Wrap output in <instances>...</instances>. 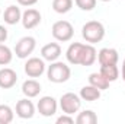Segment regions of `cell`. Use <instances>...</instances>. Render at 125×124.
Segmentation results:
<instances>
[{
  "mask_svg": "<svg viewBox=\"0 0 125 124\" xmlns=\"http://www.w3.org/2000/svg\"><path fill=\"white\" fill-rule=\"evenodd\" d=\"M71 70L70 67L62 62H51V64L47 69V77L52 83H64L70 79Z\"/></svg>",
  "mask_w": 125,
  "mask_h": 124,
  "instance_id": "cell-1",
  "label": "cell"
},
{
  "mask_svg": "<svg viewBox=\"0 0 125 124\" xmlns=\"http://www.w3.org/2000/svg\"><path fill=\"white\" fill-rule=\"evenodd\" d=\"M82 37L84 38L86 42L90 44L100 42L105 37V26L97 21H89L82 28Z\"/></svg>",
  "mask_w": 125,
  "mask_h": 124,
  "instance_id": "cell-2",
  "label": "cell"
},
{
  "mask_svg": "<svg viewBox=\"0 0 125 124\" xmlns=\"http://www.w3.org/2000/svg\"><path fill=\"white\" fill-rule=\"evenodd\" d=\"M51 34L52 37L60 41V42H67L73 38L74 35V28L68 21H57L52 28H51Z\"/></svg>",
  "mask_w": 125,
  "mask_h": 124,
  "instance_id": "cell-3",
  "label": "cell"
},
{
  "mask_svg": "<svg viewBox=\"0 0 125 124\" xmlns=\"http://www.w3.org/2000/svg\"><path fill=\"white\" fill-rule=\"evenodd\" d=\"M60 107H61V111L64 114L71 115V114H74V112H77L80 110L82 98L73 92H67L60 98Z\"/></svg>",
  "mask_w": 125,
  "mask_h": 124,
  "instance_id": "cell-4",
  "label": "cell"
},
{
  "mask_svg": "<svg viewBox=\"0 0 125 124\" xmlns=\"http://www.w3.org/2000/svg\"><path fill=\"white\" fill-rule=\"evenodd\" d=\"M35 47H36V41L33 37H23L16 42L15 54L19 59H28V56H31L33 53Z\"/></svg>",
  "mask_w": 125,
  "mask_h": 124,
  "instance_id": "cell-5",
  "label": "cell"
},
{
  "mask_svg": "<svg viewBox=\"0 0 125 124\" xmlns=\"http://www.w3.org/2000/svg\"><path fill=\"white\" fill-rule=\"evenodd\" d=\"M38 112L44 117H51L57 112V108H58V104H57V99L52 98V96H42L39 101H38Z\"/></svg>",
  "mask_w": 125,
  "mask_h": 124,
  "instance_id": "cell-6",
  "label": "cell"
},
{
  "mask_svg": "<svg viewBox=\"0 0 125 124\" xmlns=\"http://www.w3.org/2000/svg\"><path fill=\"white\" fill-rule=\"evenodd\" d=\"M44 72H45V63L42 59L31 57L25 63V73L29 77H39Z\"/></svg>",
  "mask_w": 125,
  "mask_h": 124,
  "instance_id": "cell-7",
  "label": "cell"
},
{
  "mask_svg": "<svg viewBox=\"0 0 125 124\" xmlns=\"http://www.w3.org/2000/svg\"><path fill=\"white\" fill-rule=\"evenodd\" d=\"M35 114V105L32 104V101H29V98H25V99H19L16 102V115L23 118V120H28L32 118Z\"/></svg>",
  "mask_w": 125,
  "mask_h": 124,
  "instance_id": "cell-8",
  "label": "cell"
},
{
  "mask_svg": "<svg viewBox=\"0 0 125 124\" xmlns=\"http://www.w3.org/2000/svg\"><path fill=\"white\" fill-rule=\"evenodd\" d=\"M22 25L25 29H33L41 24V13L36 9H26L22 13Z\"/></svg>",
  "mask_w": 125,
  "mask_h": 124,
  "instance_id": "cell-9",
  "label": "cell"
},
{
  "mask_svg": "<svg viewBox=\"0 0 125 124\" xmlns=\"http://www.w3.org/2000/svg\"><path fill=\"white\" fill-rule=\"evenodd\" d=\"M18 82V74L13 69L3 67L0 69V88L1 89H10L16 85Z\"/></svg>",
  "mask_w": 125,
  "mask_h": 124,
  "instance_id": "cell-10",
  "label": "cell"
},
{
  "mask_svg": "<svg viewBox=\"0 0 125 124\" xmlns=\"http://www.w3.org/2000/svg\"><path fill=\"white\" fill-rule=\"evenodd\" d=\"M83 48H84V44H80V42H73L70 44V47L67 48L65 51V57H67V62L70 64H80L82 62V56H83Z\"/></svg>",
  "mask_w": 125,
  "mask_h": 124,
  "instance_id": "cell-11",
  "label": "cell"
},
{
  "mask_svg": "<svg viewBox=\"0 0 125 124\" xmlns=\"http://www.w3.org/2000/svg\"><path fill=\"white\" fill-rule=\"evenodd\" d=\"M41 56L44 60L47 62H55L58 60V57L61 56V47L57 44V42H50V44H45L41 50Z\"/></svg>",
  "mask_w": 125,
  "mask_h": 124,
  "instance_id": "cell-12",
  "label": "cell"
},
{
  "mask_svg": "<svg viewBox=\"0 0 125 124\" xmlns=\"http://www.w3.org/2000/svg\"><path fill=\"white\" fill-rule=\"evenodd\" d=\"M97 60L100 63V66L116 64L118 60H119V56H118V51L115 48H102L97 53Z\"/></svg>",
  "mask_w": 125,
  "mask_h": 124,
  "instance_id": "cell-13",
  "label": "cell"
},
{
  "mask_svg": "<svg viewBox=\"0 0 125 124\" xmlns=\"http://www.w3.org/2000/svg\"><path fill=\"white\" fill-rule=\"evenodd\" d=\"M3 19H4V22H6L7 25H16V24L22 19V12H21V9H19L18 6L12 4V6H9V7L4 10Z\"/></svg>",
  "mask_w": 125,
  "mask_h": 124,
  "instance_id": "cell-14",
  "label": "cell"
},
{
  "mask_svg": "<svg viewBox=\"0 0 125 124\" xmlns=\"http://www.w3.org/2000/svg\"><path fill=\"white\" fill-rule=\"evenodd\" d=\"M39 92H41V85L35 79H28V80L23 82V85H22V93L26 98H35V96L39 95Z\"/></svg>",
  "mask_w": 125,
  "mask_h": 124,
  "instance_id": "cell-15",
  "label": "cell"
},
{
  "mask_svg": "<svg viewBox=\"0 0 125 124\" xmlns=\"http://www.w3.org/2000/svg\"><path fill=\"white\" fill-rule=\"evenodd\" d=\"M96 57H97V53H96V50H94L93 45H92V44H84L80 66H92V64L96 62Z\"/></svg>",
  "mask_w": 125,
  "mask_h": 124,
  "instance_id": "cell-16",
  "label": "cell"
},
{
  "mask_svg": "<svg viewBox=\"0 0 125 124\" xmlns=\"http://www.w3.org/2000/svg\"><path fill=\"white\" fill-rule=\"evenodd\" d=\"M80 98L83 101H87V102H93V101H97L100 98V91L97 88H94L92 85L89 86H83L80 89Z\"/></svg>",
  "mask_w": 125,
  "mask_h": 124,
  "instance_id": "cell-17",
  "label": "cell"
},
{
  "mask_svg": "<svg viewBox=\"0 0 125 124\" xmlns=\"http://www.w3.org/2000/svg\"><path fill=\"white\" fill-rule=\"evenodd\" d=\"M103 77H106L109 82H115L119 77V69L116 67V64H105L100 66V72H99Z\"/></svg>",
  "mask_w": 125,
  "mask_h": 124,
  "instance_id": "cell-18",
  "label": "cell"
},
{
  "mask_svg": "<svg viewBox=\"0 0 125 124\" xmlns=\"http://www.w3.org/2000/svg\"><path fill=\"white\" fill-rule=\"evenodd\" d=\"M109 80L106 77H103L100 73H92L89 76V85H92L94 88H97L99 91H105L109 88Z\"/></svg>",
  "mask_w": 125,
  "mask_h": 124,
  "instance_id": "cell-19",
  "label": "cell"
},
{
  "mask_svg": "<svg viewBox=\"0 0 125 124\" xmlns=\"http://www.w3.org/2000/svg\"><path fill=\"white\" fill-rule=\"evenodd\" d=\"M76 123L77 124H96L97 123V115L92 110H84L83 112H80L77 115Z\"/></svg>",
  "mask_w": 125,
  "mask_h": 124,
  "instance_id": "cell-20",
  "label": "cell"
},
{
  "mask_svg": "<svg viewBox=\"0 0 125 124\" xmlns=\"http://www.w3.org/2000/svg\"><path fill=\"white\" fill-rule=\"evenodd\" d=\"M73 7V0H52V9L57 13H67Z\"/></svg>",
  "mask_w": 125,
  "mask_h": 124,
  "instance_id": "cell-21",
  "label": "cell"
},
{
  "mask_svg": "<svg viewBox=\"0 0 125 124\" xmlns=\"http://www.w3.org/2000/svg\"><path fill=\"white\" fill-rule=\"evenodd\" d=\"M13 121V110L9 105H0V124H9Z\"/></svg>",
  "mask_w": 125,
  "mask_h": 124,
  "instance_id": "cell-22",
  "label": "cell"
},
{
  "mask_svg": "<svg viewBox=\"0 0 125 124\" xmlns=\"http://www.w3.org/2000/svg\"><path fill=\"white\" fill-rule=\"evenodd\" d=\"M13 59V53L7 45L0 44V66H6L12 62Z\"/></svg>",
  "mask_w": 125,
  "mask_h": 124,
  "instance_id": "cell-23",
  "label": "cell"
},
{
  "mask_svg": "<svg viewBox=\"0 0 125 124\" xmlns=\"http://www.w3.org/2000/svg\"><path fill=\"white\" fill-rule=\"evenodd\" d=\"M74 3H76V6L79 9L86 10V12L93 10L96 7V0H74Z\"/></svg>",
  "mask_w": 125,
  "mask_h": 124,
  "instance_id": "cell-24",
  "label": "cell"
},
{
  "mask_svg": "<svg viewBox=\"0 0 125 124\" xmlns=\"http://www.w3.org/2000/svg\"><path fill=\"white\" fill-rule=\"evenodd\" d=\"M73 123H74V118L70 114H62L57 118V124H73Z\"/></svg>",
  "mask_w": 125,
  "mask_h": 124,
  "instance_id": "cell-25",
  "label": "cell"
},
{
  "mask_svg": "<svg viewBox=\"0 0 125 124\" xmlns=\"http://www.w3.org/2000/svg\"><path fill=\"white\" fill-rule=\"evenodd\" d=\"M6 39H7V29L3 25H0V44L4 42Z\"/></svg>",
  "mask_w": 125,
  "mask_h": 124,
  "instance_id": "cell-26",
  "label": "cell"
},
{
  "mask_svg": "<svg viewBox=\"0 0 125 124\" xmlns=\"http://www.w3.org/2000/svg\"><path fill=\"white\" fill-rule=\"evenodd\" d=\"M18 3H19L21 6H26V7H29V6L36 4V3H38V0H18Z\"/></svg>",
  "mask_w": 125,
  "mask_h": 124,
  "instance_id": "cell-27",
  "label": "cell"
},
{
  "mask_svg": "<svg viewBox=\"0 0 125 124\" xmlns=\"http://www.w3.org/2000/svg\"><path fill=\"white\" fill-rule=\"evenodd\" d=\"M122 79H124V82H125V59H124V62H122Z\"/></svg>",
  "mask_w": 125,
  "mask_h": 124,
  "instance_id": "cell-28",
  "label": "cell"
},
{
  "mask_svg": "<svg viewBox=\"0 0 125 124\" xmlns=\"http://www.w3.org/2000/svg\"><path fill=\"white\" fill-rule=\"evenodd\" d=\"M102 1H111V0H102Z\"/></svg>",
  "mask_w": 125,
  "mask_h": 124,
  "instance_id": "cell-29",
  "label": "cell"
},
{
  "mask_svg": "<svg viewBox=\"0 0 125 124\" xmlns=\"http://www.w3.org/2000/svg\"><path fill=\"white\" fill-rule=\"evenodd\" d=\"M0 16H1V10H0Z\"/></svg>",
  "mask_w": 125,
  "mask_h": 124,
  "instance_id": "cell-30",
  "label": "cell"
}]
</instances>
